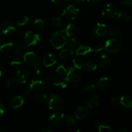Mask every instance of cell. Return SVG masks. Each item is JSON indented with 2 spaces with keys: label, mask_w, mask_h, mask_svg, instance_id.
I'll return each instance as SVG.
<instances>
[{
  "label": "cell",
  "mask_w": 132,
  "mask_h": 132,
  "mask_svg": "<svg viewBox=\"0 0 132 132\" xmlns=\"http://www.w3.org/2000/svg\"><path fill=\"white\" fill-rule=\"evenodd\" d=\"M67 37L63 31L56 32L52 35L50 39L51 45L55 49H60L66 45Z\"/></svg>",
  "instance_id": "6da1fadb"
},
{
  "label": "cell",
  "mask_w": 132,
  "mask_h": 132,
  "mask_svg": "<svg viewBox=\"0 0 132 132\" xmlns=\"http://www.w3.org/2000/svg\"><path fill=\"white\" fill-rule=\"evenodd\" d=\"M64 104L63 99L56 94H51L48 101V108L52 110H55L61 108Z\"/></svg>",
  "instance_id": "7a4b0ae2"
},
{
  "label": "cell",
  "mask_w": 132,
  "mask_h": 132,
  "mask_svg": "<svg viewBox=\"0 0 132 132\" xmlns=\"http://www.w3.org/2000/svg\"><path fill=\"white\" fill-rule=\"evenodd\" d=\"M104 48L110 54H115L119 52L121 48V45L118 40L116 39H110L105 43Z\"/></svg>",
  "instance_id": "3957f363"
},
{
  "label": "cell",
  "mask_w": 132,
  "mask_h": 132,
  "mask_svg": "<svg viewBox=\"0 0 132 132\" xmlns=\"http://www.w3.org/2000/svg\"><path fill=\"white\" fill-rule=\"evenodd\" d=\"M49 121L52 126H61L65 121V116L61 112H54L49 117Z\"/></svg>",
  "instance_id": "277c9868"
},
{
  "label": "cell",
  "mask_w": 132,
  "mask_h": 132,
  "mask_svg": "<svg viewBox=\"0 0 132 132\" xmlns=\"http://www.w3.org/2000/svg\"><path fill=\"white\" fill-rule=\"evenodd\" d=\"M39 41V36L37 34H35L31 31L27 32L24 36V42L28 47L37 45Z\"/></svg>",
  "instance_id": "5b68a950"
},
{
  "label": "cell",
  "mask_w": 132,
  "mask_h": 132,
  "mask_svg": "<svg viewBox=\"0 0 132 132\" xmlns=\"http://www.w3.org/2000/svg\"><path fill=\"white\" fill-rule=\"evenodd\" d=\"M24 61L33 67H38L40 63L38 56L32 52H28L24 54Z\"/></svg>",
  "instance_id": "8992f818"
},
{
  "label": "cell",
  "mask_w": 132,
  "mask_h": 132,
  "mask_svg": "<svg viewBox=\"0 0 132 132\" xmlns=\"http://www.w3.org/2000/svg\"><path fill=\"white\" fill-rule=\"evenodd\" d=\"M79 10L73 5H69L62 13V15L69 19H74L78 15Z\"/></svg>",
  "instance_id": "52a82bcc"
},
{
  "label": "cell",
  "mask_w": 132,
  "mask_h": 132,
  "mask_svg": "<svg viewBox=\"0 0 132 132\" xmlns=\"http://www.w3.org/2000/svg\"><path fill=\"white\" fill-rule=\"evenodd\" d=\"M117 10L116 6L112 4H107L102 10V14L107 18H116L117 14Z\"/></svg>",
  "instance_id": "ba28073f"
},
{
  "label": "cell",
  "mask_w": 132,
  "mask_h": 132,
  "mask_svg": "<svg viewBox=\"0 0 132 132\" xmlns=\"http://www.w3.org/2000/svg\"><path fill=\"white\" fill-rule=\"evenodd\" d=\"M107 33V27L103 23H97L92 28V34L96 36L103 37Z\"/></svg>",
  "instance_id": "9c48e42d"
},
{
  "label": "cell",
  "mask_w": 132,
  "mask_h": 132,
  "mask_svg": "<svg viewBox=\"0 0 132 132\" xmlns=\"http://www.w3.org/2000/svg\"><path fill=\"white\" fill-rule=\"evenodd\" d=\"M28 77H29V73H28V71L24 69H21L17 72L14 79H15L16 83L24 84L27 81Z\"/></svg>",
  "instance_id": "30bf717a"
},
{
  "label": "cell",
  "mask_w": 132,
  "mask_h": 132,
  "mask_svg": "<svg viewBox=\"0 0 132 132\" xmlns=\"http://www.w3.org/2000/svg\"><path fill=\"white\" fill-rule=\"evenodd\" d=\"M16 30L15 26L14 23L10 21H6L1 26V31L2 34L6 35L15 32Z\"/></svg>",
  "instance_id": "8fae6325"
},
{
  "label": "cell",
  "mask_w": 132,
  "mask_h": 132,
  "mask_svg": "<svg viewBox=\"0 0 132 132\" xmlns=\"http://www.w3.org/2000/svg\"><path fill=\"white\" fill-rule=\"evenodd\" d=\"M90 114V111L85 107L81 106L77 108L76 112V118L78 120H82Z\"/></svg>",
  "instance_id": "7c38bea8"
},
{
  "label": "cell",
  "mask_w": 132,
  "mask_h": 132,
  "mask_svg": "<svg viewBox=\"0 0 132 132\" xmlns=\"http://www.w3.org/2000/svg\"><path fill=\"white\" fill-rule=\"evenodd\" d=\"M43 63L45 67L48 68V67L54 66L56 63V60H55L54 55L52 53H48L45 55V57L43 60Z\"/></svg>",
  "instance_id": "4fadbf2b"
},
{
  "label": "cell",
  "mask_w": 132,
  "mask_h": 132,
  "mask_svg": "<svg viewBox=\"0 0 132 132\" xmlns=\"http://www.w3.org/2000/svg\"><path fill=\"white\" fill-rule=\"evenodd\" d=\"M110 80L108 77H102L97 82L96 86L100 90H106L110 86Z\"/></svg>",
  "instance_id": "5bb4252c"
},
{
  "label": "cell",
  "mask_w": 132,
  "mask_h": 132,
  "mask_svg": "<svg viewBox=\"0 0 132 132\" xmlns=\"http://www.w3.org/2000/svg\"><path fill=\"white\" fill-rule=\"evenodd\" d=\"M45 82L39 79H33L30 84V89L31 91L39 90L45 87Z\"/></svg>",
  "instance_id": "9a60e30c"
},
{
  "label": "cell",
  "mask_w": 132,
  "mask_h": 132,
  "mask_svg": "<svg viewBox=\"0 0 132 132\" xmlns=\"http://www.w3.org/2000/svg\"><path fill=\"white\" fill-rule=\"evenodd\" d=\"M77 27L74 24H72V23H69L68 25L67 26V27L65 28V29L63 30V31L64 32V34L68 37H73L75 34L77 32Z\"/></svg>",
  "instance_id": "2e32d148"
},
{
  "label": "cell",
  "mask_w": 132,
  "mask_h": 132,
  "mask_svg": "<svg viewBox=\"0 0 132 132\" xmlns=\"http://www.w3.org/2000/svg\"><path fill=\"white\" fill-rule=\"evenodd\" d=\"M120 104L127 109H130L132 108V99L130 96L128 95H122L119 98Z\"/></svg>",
  "instance_id": "e0dca14e"
},
{
  "label": "cell",
  "mask_w": 132,
  "mask_h": 132,
  "mask_svg": "<svg viewBox=\"0 0 132 132\" xmlns=\"http://www.w3.org/2000/svg\"><path fill=\"white\" fill-rule=\"evenodd\" d=\"M24 103V99L22 96H16L12 100L11 106L14 109L20 108Z\"/></svg>",
  "instance_id": "ac0fdd59"
},
{
  "label": "cell",
  "mask_w": 132,
  "mask_h": 132,
  "mask_svg": "<svg viewBox=\"0 0 132 132\" xmlns=\"http://www.w3.org/2000/svg\"><path fill=\"white\" fill-rule=\"evenodd\" d=\"M73 52L72 49L65 48L61 51L59 54V57L63 60H67V59H69L73 55Z\"/></svg>",
  "instance_id": "d6986e66"
},
{
  "label": "cell",
  "mask_w": 132,
  "mask_h": 132,
  "mask_svg": "<svg viewBox=\"0 0 132 132\" xmlns=\"http://www.w3.org/2000/svg\"><path fill=\"white\" fill-rule=\"evenodd\" d=\"M92 51V48L88 46L81 45L76 50V54L77 55H84L89 54Z\"/></svg>",
  "instance_id": "ffe728a7"
},
{
  "label": "cell",
  "mask_w": 132,
  "mask_h": 132,
  "mask_svg": "<svg viewBox=\"0 0 132 132\" xmlns=\"http://www.w3.org/2000/svg\"><path fill=\"white\" fill-rule=\"evenodd\" d=\"M99 103V98L97 95H94L92 96L88 103H87V106L90 108H94L95 107L97 106Z\"/></svg>",
  "instance_id": "44dd1931"
},
{
  "label": "cell",
  "mask_w": 132,
  "mask_h": 132,
  "mask_svg": "<svg viewBox=\"0 0 132 132\" xmlns=\"http://www.w3.org/2000/svg\"><path fill=\"white\" fill-rule=\"evenodd\" d=\"M82 67H84V68L88 72H92V71H95L97 69V66L96 63H95L94 62L87 61L85 63H83Z\"/></svg>",
  "instance_id": "7402d4cb"
},
{
  "label": "cell",
  "mask_w": 132,
  "mask_h": 132,
  "mask_svg": "<svg viewBox=\"0 0 132 132\" xmlns=\"http://www.w3.org/2000/svg\"><path fill=\"white\" fill-rule=\"evenodd\" d=\"M66 45L67 46V47L68 48H75L76 47H77V45H78V41L76 39V38L73 37H69V39H67V43H66Z\"/></svg>",
  "instance_id": "603a6c76"
},
{
  "label": "cell",
  "mask_w": 132,
  "mask_h": 132,
  "mask_svg": "<svg viewBox=\"0 0 132 132\" xmlns=\"http://www.w3.org/2000/svg\"><path fill=\"white\" fill-rule=\"evenodd\" d=\"M96 126L98 130L101 132H109L112 131V129L108 125H106L102 122H97Z\"/></svg>",
  "instance_id": "cb8c5ba5"
},
{
  "label": "cell",
  "mask_w": 132,
  "mask_h": 132,
  "mask_svg": "<svg viewBox=\"0 0 132 132\" xmlns=\"http://www.w3.org/2000/svg\"><path fill=\"white\" fill-rule=\"evenodd\" d=\"M53 84L55 87L61 89H64L67 86V82L64 79H55L53 81Z\"/></svg>",
  "instance_id": "d4e9b609"
},
{
  "label": "cell",
  "mask_w": 132,
  "mask_h": 132,
  "mask_svg": "<svg viewBox=\"0 0 132 132\" xmlns=\"http://www.w3.org/2000/svg\"><path fill=\"white\" fill-rule=\"evenodd\" d=\"M110 63V59L108 57V56L106 54H103V55L101 56L100 60H99V64L100 66L103 68L107 67V66Z\"/></svg>",
  "instance_id": "484cf974"
},
{
  "label": "cell",
  "mask_w": 132,
  "mask_h": 132,
  "mask_svg": "<svg viewBox=\"0 0 132 132\" xmlns=\"http://www.w3.org/2000/svg\"><path fill=\"white\" fill-rule=\"evenodd\" d=\"M13 46H14V44L12 42L6 43L0 46V51L3 53L8 52L12 48Z\"/></svg>",
  "instance_id": "4316f807"
},
{
  "label": "cell",
  "mask_w": 132,
  "mask_h": 132,
  "mask_svg": "<svg viewBox=\"0 0 132 132\" xmlns=\"http://www.w3.org/2000/svg\"><path fill=\"white\" fill-rule=\"evenodd\" d=\"M117 18H118L119 19H121V20L124 21H128L130 19V16L128 14V13L124 11H121L119 12H117Z\"/></svg>",
  "instance_id": "83f0119b"
},
{
  "label": "cell",
  "mask_w": 132,
  "mask_h": 132,
  "mask_svg": "<svg viewBox=\"0 0 132 132\" xmlns=\"http://www.w3.org/2000/svg\"><path fill=\"white\" fill-rule=\"evenodd\" d=\"M34 26L37 30H42L45 27V22L41 19H37L34 22Z\"/></svg>",
  "instance_id": "f1b7e54d"
},
{
  "label": "cell",
  "mask_w": 132,
  "mask_h": 132,
  "mask_svg": "<svg viewBox=\"0 0 132 132\" xmlns=\"http://www.w3.org/2000/svg\"><path fill=\"white\" fill-rule=\"evenodd\" d=\"M34 99L37 103H43L47 99V96L45 94H39L34 97Z\"/></svg>",
  "instance_id": "f546056e"
},
{
  "label": "cell",
  "mask_w": 132,
  "mask_h": 132,
  "mask_svg": "<svg viewBox=\"0 0 132 132\" xmlns=\"http://www.w3.org/2000/svg\"><path fill=\"white\" fill-rule=\"evenodd\" d=\"M75 72V68L73 67H70L68 71H67V73L65 74V77H64V81H67V82H70L72 77V75Z\"/></svg>",
  "instance_id": "4dcf8cb0"
},
{
  "label": "cell",
  "mask_w": 132,
  "mask_h": 132,
  "mask_svg": "<svg viewBox=\"0 0 132 132\" xmlns=\"http://www.w3.org/2000/svg\"><path fill=\"white\" fill-rule=\"evenodd\" d=\"M65 116V120L67 121V125L68 126H76V120L74 119V118L70 116H68V115H66Z\"/></svg>",
  "instance_id": "1f68e13d"
},
{
  "label": "cell",
  "mask_w": 132,
  "mask_h": 132,
  "mask_svg": "<svg viewBox=\"0 0 132 132\" xmlns=\"http://www.w3.org/2000/svg\"><path fill=\"white\" fill-rule=\"evenodd\" d=\"M73 68H76V69H81L82 68L83 66V63L81 61V59L77 57L75 58L73 60Z\"/></svg>",
  "instance_id": "d6a6232c"
},
{
  "label": "cell",
  "mask_w": 132,
  "mask_h": 132,
  "mask_svg": "<svg viewBox=\"0 0 132 132\" xmlns=\"http://www.w3.org/2000/svg\"><path fill=\"white\" fill-rule=\"evenodd\" d=\"M67 69H66V68L64 67V64L63 63L61 64L59 66H58L56 69L57 73L59 75H60V76H64L66 73H67Z\"/></svg>",
  "instance_id": "836d02e7"
},
{
  "label": "cell",
  "mask_w": 132,
  "mask_h": 132,
  "mask_svg": "<svg viewBox=\"0 0 132 132\" xmlns=\"http://www.w3.org/2000/svg\"><path fill=\"white\" fill-rule=\"evenodd\" d=\"M29 21V18L27 16H23L21 18L19 19V20L17 21V25L19 26V27H21V26H24L27 24V23Z\"/></svg>",
  "instance_id": "e575fe53"
},
{
  "label": "cell",
  "mask_w": 132,
  "mask_h": 132,
  "mask_svg": "<svg viewBox=\"0 0 132 132\" xmlns=\"http://www.w3.org/2000/svg\"><path fill=\"white\" fill-rule=\"evenodd\" d=\"M51 21L52 25L55 27H60L61 24V19L59 17H53Z\"/></svg>",
  "instance_id": "d590c367"
},
{
  "label": "cell",
  "mask_w": 132,
  "mask_h": 132,
  "mask_svg": "<svg viewBox=\"0 0 132 132\" xmlns=\"http://www.w3.org/2000/svg\"><path fill=\"white\" fill-rule=\"evenodd\" d=\"M54 5L58 6H63L67 5L69 0H52Z\"/></svg>",
  "instance_id": "8d00e7d4"
},
{
  "label": "cell",
  "mask_w": 132,
  "mask_h": 132,
  "mask_svg": "<svg viewBox=\"0 0 132 132\" xmlns=\"http://www.w3.org/2000/svg\"><path fill=\"white\" fill-rule=\"evenodd\" d=\"M22 64V60L20 57H15L13 59H12L11 61H10V64L12 66H18Z\"/></svg>",
  "instance_id": "74e56055"
},
{
  "label": "cell",
  "mask_w": 132,
  "mask_h": 132,
  "mask_svg": "<svg viewBox=\"0 0 132 132\" xmlns=\"http://www.w3.org/2000/svg\"><path fill=\"white\" fill-rule=\"evenodd\" d=\"M24 45H23V44L20 43L19 44V45H17L15 50H14V52H15V54H17V55H20L21 54L23 53V50H24Z\"/></svg>",
  "instance_id": "f35d334b"
},
{
  "label": "cell",
  "mask_w": 132,
  "mask_h": 132,
  "mask_svg": "<svg viewBox=\"0 0 132 132\" xmlns=\"http://www.w3.org/2000/svg\"><path fill=\"white\" fill-rule=\"evenodd\" d=\"M110 35L113 36H120L121 34V32L119 28H113L110 30Z\"/></svg>",
  "instance_id": "ab89813d"
},
{
  "label": "cell",
  "mask_w": 132,
  "mask_h": 132,
  "mask_svg": "<svg viewBox=\"0 0 132 132\" xmlns=\"http://www.w3.org/2000/svg\"><path fill=\"white\" fill-rule=\"evenodd\" d=\"M81 77L79 75L77 74V73H73V74L72 75V77H71L70 81H72V82H78L81 81Z\"/></svg>",
  "instance_id": "60d3db41"
},
{
  "label": "cell",
  "mask_w": 132,
  "mask_h": 132,
  "mask_svg": "<svg viewBox=\"0 0 132 132\" xmlns=\"http://www.w3.org/2000/svg\"><path fill=\"white\" fill-rule=\"evenodd\" d=\"M15 84H17V83H16V82H15L14 78L10 79H9L7 81H6V86H7V87H9V88L14 86Z\"/></svg>",
  "instance_id": "b9f144b4"
},
{
  "label": "cell",
  "mask_w": 132,
  "mask_h": 132,
  "mask_svg": "<svg viewBox=\"0 0 132 132\" xmlns=\"http://www.w3.org/2000/svg\"><path fill=\"white\" fill-rule=\"evenodd\" d=\"M111 103H112V104H114V105H119V104H120L119 98L117 96L113 97L111 99Z\"/></svg>",
  "instance_id": "7bdbcfd3"
},
{
  "label": "cell",
  "mask_w": 132,
  "mask_h": 132,
  "mask_svg": "<svg viewBox=\"0 0 132 132\" xmlns=\"http://www.w3.org/2000/svg\"><path fill=\"white\" fill-rule=\"evenodd\" d=\"M95 87H96L95 85H94V84H92V85H89V86H86V87L85 88V90L86 92H90L94 91V90H95Z\"/></svg>",
  "instance_id": "ee69618b"
},
{
  "label": "cell",
  "mask_w": 132,
  "mask_h": 132,
  "mask_svg": "<svg viewBox=\"0 0 132 132\" xmlns=\"http://www.w3.org/2000/svg\"><path fill=\"white\" fill-rule=\"evenodd\" d=\"M103 48H104V47L101 46V45H96V46H94L92 50L95 52H101L103 50Z\"/></svg>",
  "instance_id": "f6af8a7d"
},
{
  "label": "cell",
  "mask_w": 132,
  "mask_h": 132,
  "mask_svg": "<svg viewBox=\"0 0 132 132\" xmlns=\"http://www.w3.org/2000/svg\"><path fill=\"white\" fill-rule=\"evenodd\" d=\"M36 74L37 77H41L44 74V70L42 68H39L38 69L36 70Z\"/></svg>",
  "instance_id": "bcb514c9"
},
{
  "label": "cell",
  "mask_w": 132,
  "mask_h": 132,
  "mask_svg": "<svg viewBox=\"0 0 132 132\" xmlns=\"http://www.w3.org/2000/svg\"><path fill=\"white\" fill-rule=\"evenodd\" d=\"M121 3L124 5L126 6H130L132 4V0H121Z\"/></svg>",
  "instance_id": "7dc6e473"
},
{
  "label": "cell",
  "mask_w": 132,
  "mask_h": 132,
  "mask_svg": "<svg viewBox=\"0 0 132 132\" xmlns=\"http://www.w3.org/2000/svg\"><path fill=\"white\" fill-rule=\"evenodd\" d=\"M54 130V129L52 128V127H50V126H46V127H44L42 129L43 132H52Z\"/></svg>",
  "instance_id": "c3c4849f"
},
{
  "label": "cell",
  "mask_w": 132,
  "mask_h": 132,
  "mask_svg": "<svg viewBox=\"0 0 132 132\" xmlns=\"http://www.w3.org/2000/svg\"><path fill=\"white\" fill-rule=\"evenodd\" d=\"M31 94V90L29 89V90H27L23 92V96L24 97H28Z\"/></svg>",
  "instance_id": "681fc988"
},
{
  "label": "cell",
  "mask_w": 132,
  "mask_h": 132,
  "mask_svg": "<svg viewBox=\"0 0 132 132\" xmlns=\"http://www.w3.org/2000/svg\"><path fill=\"white\" fill-rule=\"evenodd\" d=\"M100 1L101 0H87V1L89 3L93 4V5H94V4H97L98 3L100 2Z\"/></svg>",
  "instance_id": "f907efd6"
},
{
  "label": "cell",
  "mask_w": 132,
  "mask_h": 132,
  "mask_svg": "<svg viewBox=\"0 0 132 132\" xmlns=\"http://www.w3.org/2000/svg\"><path fill=\"white\" fill-rule=\"evenodd\" d=\"M4 113V107L3 105L0 103V116H2Z\"/></svg>",
  "instance_id": "816d5d0a"
},
{
  "label": "cell",
  "mask_w": 132,
  "mask_h": 132,
  "mask_svg": "<svg viewBox=\"0 0 132 132\" xmlns=\"http://www.w3.org/2000/svg\"><path fill=\"white\" fill-rule=\"evenodd\" d=\"M45 79L47 81H49V82H50V81H53V77L51 75H47V76L45 77Z\"/></svg>",
  "instance_id": "f5cc1de1"
},
{
  "label": "cell",
  "mask_w": 132,
  "mask_h": 132,
  "mask_svg": "<svg viewBox=\"0 0 132 132\" xmlns=\"http://www.w3.org/2000/svg\"><path fill=\"white\" fill-rule=\"evenodd\" d=\"M85 0H74V3L77 5H81L85 2Z\"/></svg>",
  "instance_id": "db71d44e"
},
{
  "label": "cell",
  "mask_w": 132,
  "mask_h": 132,
  "mask_svg": "<svg viewBox=\"0 0 132 132\" xmlns=\"http://www.w3.org/2000/svg\"><path fill=\"white\" fill-rule=\"evenodd\" d=\"M72 132H81L79 130H73L72 131Z\"/></svg>",
  "instance_id": "11a10c76"
},
{
  "label": "cell",
  "mask_w": 132,
  "mask_h": 132,
  "mask_svg": "<svg viewBox=\"0 0 132 132\" xmlns=\"http://www.w3.org/2000/svg\"><path fill=\"white\" fill-rule=\"evenodd\" d=\"M1 75H2V72H1V71L0 70V77L1 76Z\"/></svg>",
  "instance_id": "9f6ffc18"
},
{
  "label": "cell",
  "mask_w": 132,
  "mask_h": 132,
  "mask_svg": "<svg viewBox=\"0 0 132 132\" xmlns=\"http://www.w3.org/2000/svg\"><path fill=\"white\" fill-rule=\"evenodd\" d=\"M0 43H1V40H0Z\"/></svg>",
  "instance_id": "6f0895ef"
}]
</instances>
